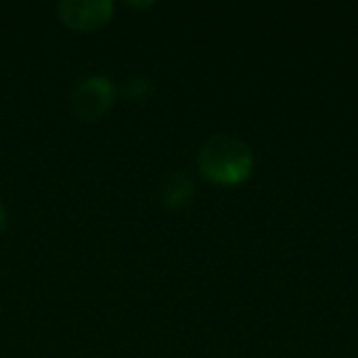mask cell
<instances>
[{
  "mask_svg": "<svg viewBox=\"0 0 358 358\" xmlns=\"http://www.w3.org/2000/svg\"><path fill=\"white\" fill-rule=\"evenodd\" d=\"M59 17L73 29H96L109 21L113 13L111 0H61Z\"/></svg>",
  "mask_w": 358,
  "mask_h": 358,
  "instance_id": "3",
  "label": "cell"
},
{
  "mask_svg": "<svg viewBox=\"0 0 358 358\" xmlns=\"http://www.w3.org/2000/svg\"><path fill=\"white\" fill-rule=\"evenodd\" d=\"M122 92L130 101H145L153 92V82L145 76H132L122 84Z\"/></svg>",
  "mask_w": 358,
  "mask_h": 358,
  "instance_id": "5",
  "label": "cell"
},
{
  "mask_svg": "<svg viewBox=\"0 0 358 358\" xmlns=\"http://www.w3.org/2000/svg\"><path fill=\"white\" fill-rule=\"evenodd\" d=\"M4 222H6V214H4V208H2V203H0V231L4 229Z\"/></svg>",
  "mask_w": 358,
  "mask_h": 358,
  "instance_id": "6",
  "label": "cell"
},
{
  "mask_svg": "<svg viewBox=\"0 0 358 358\" xmlns=\"http://www.w3.org/2000/svg\"><path fill=\"white\" fill-rule=\"evenodd\" d=\"M254 157L250 147L231 134H216L199 151L201 172L218 185H237L252 172Z\"/></svg>",
  "mask_w": 358,
  "mask_h": 358,
  "instance_id": "1",
  "label": "cell"
},
{
  "mask_svg": "<svg viewBox=\"0 0 358 358\" xmlns=\"http://www.w3.org/2000/svg\"><path fill=\"white\" fill-rule=\"evenodd\" d=\"M115 99V84L101 73L86 76L80 80L71 92V107L78 117L82 120H94L101 117Z\"/></svg>",
  "mask_w": 358,
  "mask_h": 358,
  "instance_id": "2",
  "label": "cell"
},
{
  "mask_svg": "<svg viewBox=\"0 0 358 358\" xmlns=\"http://www.w3.org/2000/svg\"><path fill=\"white\" fill-rule=\"evenodd\" d=\"M162 203L166 208H182L193 195V182L185 172H172L162 182Z\"/></svg>",
  "mask_w": 358,
  "mask_h": 358,
  "instance_id": "4",
  "label": "cell"
}]
</instances>
